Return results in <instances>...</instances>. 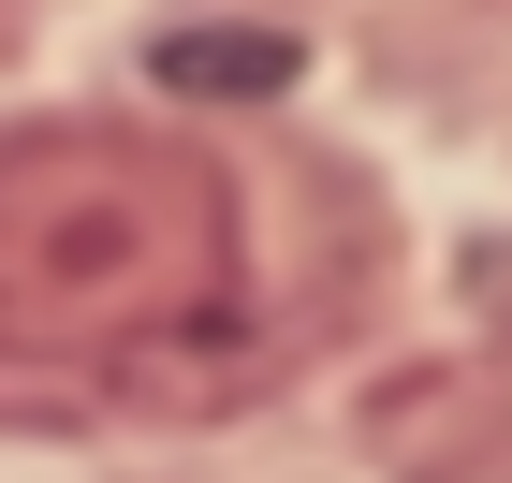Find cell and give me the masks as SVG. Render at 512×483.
<instances>
[{
    "mask_svg": "<svg viewBox=\"0 0 512 483\" xmlns=\"http://www.w3.org/2000/svg\"><path fill=\"white\" fill-rule=\"evenodd\" d=\"M235 279V191L191 132L30 118L0 132V352H161Z\"/></svg>",
    "mask_w": 512,
    "mask_h": 483,
    "instance_id": "6da1fadb",
    "label": "cell"
},
{
    "mask_svg": "<svg viewBox=\"0 0 512 483\" xmlns=\"http://www.w3.org/2000/svg\"><path fill=\"white\" fill-rule=\"evenodd\" d=\"M161 88L176 103H264V88H293V44L278 30H176L161 44Z\"/></svg>",
    "mask_w": 512,
    "mask_h": 483,
    "instance_id": "7a4b0ae2",
    "label": "cell"
},
{
    "mask_svg": "<svg viewBox=\"0 0 512 483\" xmlns=\"http://www.w3.org/2000/svg\"><path fill=\"white\" fill-rule=\"evenodd\" d=\"M15 30H30V0H0V44H15Z\"/></svg>",
    "mask_w": 512,
    "mask_h": 483,
    "instance_id": "3957f363",
    "label": "cell"
}]
</instances>
